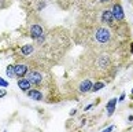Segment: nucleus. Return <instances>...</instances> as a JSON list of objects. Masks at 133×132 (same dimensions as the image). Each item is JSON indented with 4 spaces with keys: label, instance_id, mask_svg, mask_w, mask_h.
Wrapping results in <instances>:
<instances>
[{
    "label": "nucleus",
    "instance_id": "obj_1",
    "mask_svg": "<svg viewBox=\"0 0 133 132\" xmlns=\"http://www.w3.org/2000/svg\"><path fill=\"white\" fill-rule=\"evenodd\" d=\"M89 29H91V36L84 35V40L92 41L93 46L100 48V50H111L112 46H114V37H112L111 28L100 23V25L89 26Z\"/></svg>",
    "mask_w": 133,
    "mask_h": 132
},
{
    "label": "nucleus",
    "instance_id": "obj_2",
    "mask_svg": "<svg viewBox=\"0 0 133 132\" xmlns=\"http://www.w3.org/2000/svg\"><path fill=\"white\" fill-rule=\"evenodd\" d=\"M100 23H103V25H106L108 28H115L117 23H119V22L115 21L114 15H112V11L110 8H104L100 14Z\"/></svg>",
    "mask_w": 133,
    "mask_h": 132
},
{
    "label": "nucleus",
    "instance_id": "obj_3",
    "mask_svg": "<svg viewBox=\"0 0 133 132\" xmlns=\"http://www.w3.org/2000/svg\"><path fill=\"white\" fill-rule=\"evenodd\" d=\"M111 11H112V15H114V18H115L117 22H124V19H125L124 8H122V6H121V4L118 3V2H115L114 4H112Z\"/></svg>",
    "mask_w": 133,
    "mask_h": 132
},
{
    "label": "nucleus",
    "instance_id": "obj_4",
    "mask_svg": "<svg viewBox=\"0 0 133 132\" xmlns=\"http://www.w3.org/2000/svg\"><path fill=\"white\" fill-rule=\"evenodd\" d=\"M26 79L30 81L32 84H34V85H40V84H43V81H44L43 74H41V73H38V72H36V70L29 72L26 74Z\"/></svg>",
    "mask_w": 133,
    "mask_h": 132
},
{
    "label": "nucleus",
    "instance_id": "obj_5",
    "mask_svg": "<svg viewBox=\"0 0 133 132\" xmlns=\"http://www.w3.org/2000/svg\"><path fill=\"white\" fill-rule=\"evenodd\" d=\"M44 35H45V32H44V29L38 25V23H34V25L30 28V36L34 39V40L41 39Z\"/></svg>",
    "mask_w": 133,
    "mask_h": 132
},
{
    "label": "nucleus",
    "instance_id": "obj_6",
    "mask_svg": "<svg viewBox=\"0 0 133 132\" xmlns=\"http://www.w3.org/2000/svg\"><path fill=\"white\" fill-rule=\"evenodd\" d=\"M14 70H15V76L18 77V79H23V77L28 74V66L22 65V63L14 66Z\"/></svg>",
    "mask_w": 133,
    "mask_h": 132
},
{
    "label": "nucleus",
    "instance_id": "obj_7",
    "mask_svg": "<svg viewBox=\"0 0 133 132\" xmlns=\"http://www.w3.org/2000/svg\"><path fill=\"white\" fill-rule=\"evenodd\" d=\"M92 81L91 80H84L82 83H81V84H80V87H78V91H80V92H82V94H84V92H88V91H92Z\"/></svg>",
    "mask_w": 133,
    "mask_h": 132
},
{
    "label": "nucleus",
    "instance_id": "obj_8",
    "mask_svg": "<svg viewBox=\"0 0 133 132\" xmlns=\"http://www.w3.org/2000/svg\"><path fill=\"white\" fill-rule=\"evenodd\" d=\"M18 87L21 88L22 91H29L32 88V83L28 79H19L18 80Z\"/></svg>",
    "mask_w": 133,
    "mask_h": 132
},
{
    "label": "nucleus",
    "instance_id": "obj_9",
    "mask_svg": "<svg viewBox=\"0 0 133 132\" xmlns=\"http://www.w3.org/2000/svg\"><path fill=\"white\" fill-rule=\"evenodd\" d=\"M28 95L33 98V99H36V100H43V94L38 90H30V91H28Z\"/></svg>",
    "mask_w": 133,
    "mask_h": 132
},
{
    "label": "nucleus",
    "instance_id": "obj_10",
    "mask_svg": "<svg viewBox=\"0 0 133 132\" xmlns=\"http://www.w3.org/2000/svg\"><path fill=\"white\" fill-rule=\"evenodd\" d=\"M22 54L25 56H29V55H32V54L34 52V46H32V44H26V46H23L22 47Z\"/></svg>",
    "mask_w": 133,
    "mask_h": 132
},
{
    "label": "nucleus",
    "instance_id": "obj_11",
    "mask_svg": "<svg viewBox=\"0 0 133 132\" xmlns=\"http://www.w3.org/2000/svg\"><path fill=\"white\" fill-rule=\"evenodd\" d=\"M115 103H117V99H111L110 102H108L107 105V110H108V114H112L114 113V109H115Z\"/></svg>",
    "mask_w": 133,
    "mask_h": 132
},
{
    "label": "nucleus",
    "instance_id": "obj_12",
    "mask_svg": "<svg viewBox=\"0 0 133 132\" xmlns=\"http://www.w3.org/2000/svg\"><path fill=\"white\" fill-rule=\"evenodd\" d=\"M14 74H15V70H14L12 65H8V66H7V76H8V77H12Z\"/></svg>",
    "mask_w": 133,
    "mask_h": 132
},
{
    "label": "nucleus",
    "instance_id": "obj_13",
    "mask_svg": "<svg viewBox=\"0 0 133 132\" xmlns=\"http://www.w3.org/2000/svg\"><path fill=\"white\" fill-rule=\"evenodd\" d=\"M104 87V84L103 83H96L95 85H92V91L95 92V91H99V90H102V88Z\"/></svg>",
    "mask_w": 133,
    "mask_h": 132
},
{
    "label": "nucleus",
    "instance_id": "obj_14",
    "mask_svg": "<svg viewBox=\"0 0 133 132\" xmlns=\"http://www.w3.org/2000/svg\"><path fill=\"white\" fill-rule=\"evenodd\" d=\"M99 4H110L111 2H114V0H96Z\"/></svg>",
    "mask_w": 133,
    "mask_h": 132
},
{
    "label": "nucleus",
    "instance_id": "obj_15",
    "mask_svg": "<svg viewBox=\"0 0 133 132\" xmlns=\"http://www.w3.org/2000/svg\"><path fill=\"white\" fill-rule=\"evenodd\" d=\"M0 85H2V87H7V85H8V83H7V81H4V80H2V79H0Z\"/></svg>",
    "mask_w": 133,
    "mask_h": 132
},
{
    "label": "nucleus",
    "instance_id": "obj_16",
    "mask_svg": "<svg viewBox=\"0 0 133 132\" xmlns=\"http://www.w3.org/2000/svg\"><path fill=\"white\" fill-rule=\"evenodd\" d=\"M4 95H6V91H2V90H0V96H4Z\"/></svg>",
    "mask_w": 133,
    "mask_h": 132
},
{
    "label": "nucleus",
    "instance_id": "obj_17",
    "mask_svg": "<svg viewBox=\"0 0 133 132\" xmlns=\"http://www.w3.org/2000/svg\"><path fill=\"white\" fill-rule=\"evenodd\" d=\"M130 50H132V52H133V43H132V46H130Z\"/></svg>",
    "mask_w": 133,
    "mask_h": 132
},
{
    "label": "nucleus",
    "instance_id": "obj_18",
    "mask_svg": "<svg viewBox=\"0 0 133 132\" xmlns=\"http://www.w3.org/2000/svg\"><path fill=\"white\" fill-rule=\"evenodd\" d=\"M132 95H133V90H132Z\"/></svg>",
    "mask_w": 133,
    "mask_h": 132
}]
</instances>
